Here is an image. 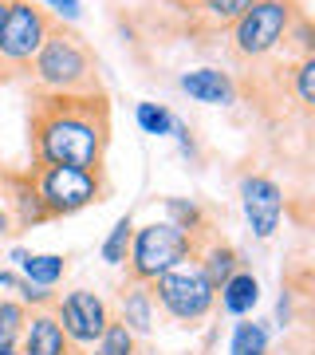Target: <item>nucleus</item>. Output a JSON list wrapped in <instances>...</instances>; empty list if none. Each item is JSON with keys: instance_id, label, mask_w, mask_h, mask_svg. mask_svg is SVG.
<instances>
[{"instance_id": "obj_33", "label": "nucleus", "mask_w": 315, "mask_h": 355, "mask_svg": "<svg viewBox=\"0 0 315 355\" xmlns=\"http://www.w3.org/2000/svg\"><path fill=\"white\" fill-rule=\"evenodd\" d=\"M71 355H79V352H71Z\"/></svg>"}, {"instance_id": "obj_11", "label": "nucleus", "mask_w": 315, "mask_h": 355, "mask_svg": "<svg viewBox=\"0 0 315 355\" xmlns=\"http://www.w3.org/2000/svg\"><path fill=\"white\" fill-rule=\"evenodd\" d=\"M177 87L186 91L193 103H205V107H233L237 103V79L221 71V67H193V71H181L177 76Z\"/></svg>"}, {"instance_id": "obj_6", "label": "nucleus", "mask_w": 315, "mask_h": 355, "mask_svg": "<svg viewBox=\"0 0 315 355\" xmlns=\"http://www.w3.org/2000/svg\"><path fill=\"white\" fill-rule=\"evenodd\" d=\"M55 16L36 0H8V12L0 24V79H12L16 71H28L36 60L39 44L48 40Z\"/></svg>"}, {"instance_id": "obj_2", "label": "nucleus", "mask_w": 315, "mask_h": 355, "mask_svg": "<svg viewBox=\"0 0 315 355\" xmlns=\"http://www.w3.org/2000/svg\"><path fill=\"white\" fill-rule=\"evenodd\" d=\"M28 76H32V91L39 95H107L91 44L63 20L51 24L36 60L28 64Z\"/></svg>"}, {"instance_id": "obj_24", "label": "nucleus", "mask_w": 315, "mask_h": 355, "mask_svg": "<svg viewBox=\"0 0 315 355\" xmlns=\"http://www.w3.org/2000/svg\"><path fill=\"white\" fill-rule=\"evenodd\" d=\"M134 119L146 135H170L174 130V114L165 111L162 103H138L134 107Z\"/></svg>"}, {"instance_id": "obj_9", "label": "nucleus", "mask_w": 315, "mask_h": 355, "mask_svg": "<svg viewBox=\"0 0 315 355\" xmlns=\"http://www.w3.org/2000/svg\"><path fill=\"white\" fill-rule=\"evenodd\" d=\"M240 205H244V217H249L252 233L268 241L280 229V214H284V193L272 178L264 174H244L240 178Z\"/></svg>"}, {"instance_id": "obj_32", "label": "nucleus", "mask_w": 315, "mask_h": 355, "mask_svg": "<svg viewBox=\"0 0 315 355\" xmlns=\"http://www.w3.org/2000/svg\"><path fill=\"white\" fill-rule=\"evenodd\" d=\"M4 12H8V0H0V24H4Z\"/></svg>"}, {"instance_id": "obj_22", "label": "nucleus", "mask_w": 315, "mask_h": 355, "mask_svg": "<svg viewBox=\"0 0 315 355\" xmlns=\"http://www.w3.org/2000/svg\"><path fill=\"white\" fill-rule=\"evenodd\" d=\"M291 79V91H296V103H300L303 111H312L315 107V55H303V60H296L288 71Z\"/></svg>"}, {"instance_id": "obj_8", "label": "nucleus", "mask_w": 315, "mask_h": 355, "mask_svg": "<svg viewBox=\"0 0 315 355\" xmlns=\"http://www.w3.org/2000/svg\"><path fill=\"white\" fill-rule=\"evenodd\" d=\"M51 312H55V320H60V328L71 347H91L102 336V328L111 324L107 300L91 288H75V292H67V296H55Z\"/></svg>"}, {"instance_id": "obj_10", "label": "nucleus", "mask_w": 315, "mask_h": 355, "mask_svg": "<svg viewBox=\"0 0 315 355\" xmlns=\"http://www.w3.org/2000/svg\"><path fill=\"white\" fill-rule=\"evenodd\" d=\"M0 202L12 217V233H24V229H36L48 221V209L39 202V190L28 170H0Z\"/></svg>"}, {"instance_id": "obj_3", "label": "nucleus", "mask_w": 315, "mask_h": 355, "mask_svg": "<svg viewBox=\"0 0 315 355\" xmlns=\"http://www.w3.org/2000/svg\"><path fill=\"white\" fill-rule=\"evenodd\" d=\"M197 253V241L186 237L177 225L170 221H150V225L134 229V237H130V253H126V280H134V284H150L158 280L162 272H170L174 265L189 261V257Z\"/></svg>"}, {"instance_id": "obj_28", "label": "nucleus", "mask_w": 315, "mask_h": 355, "mask_svg": "<svg viewBox=\"0 0 315 355\" xmlns=\"http://www.w3.org/2000/svg\"><path fill=\"white\" fill-rule=\"evenodd\" d=\"M20 284H24V280L16 277V272L0 268V304H4V300H20Z\"/></svg>"}, {"instance_id": "obj_26", "label": "nucleus", "mask_w": 315, "mask_h": 355, "mask_svg": "<svg viewBox=\"0 0 315 355\" xmlns=\"http://www.w3.org/2000/svg\"><path fill=\"white\" fill-rule=\"evenodd\" d=\"M36 4H44L55 20H63V24L79 20V0H36Z\"/></svg>"}, {"instance_id": "obj_25", "label": "nucleus", "mask_w": 315, "mask_h": 355, "mask_svg": "<svg viewBox=\"0 0 315 355\" xmlns=\"http://www.w3.org/2000/svg\"><path fill=\"white\" fill-rule=\"evenodd\" d=\"M24 320H28V308L20 300H4L0 304V336H8V340H20V331H24Z\"/></svg>"}, {"instance_id": "obj_21", "label": "nucleus", "mask_w": 315, "mask_h": 355, "mask_svg": "<svg viewBox=\"0 0 315 355\" xmlns=\"http://www.w3.org/2000/svg\"><path fill=\"white\" fill-rule=\"evenodd\" d=\"M130 237H134V217L123 214L114 221V229L107 233V241H102V261L107 265H123L126 253H130Z\"/></svg>"}, {"instance_id": "obj_15", "label": "nucleus", "mask_w": 315, "mask_h": 355, "mask_svg": "<svg viewBox=\"0 0 315 355\" xmlns=\"http://www.w3.org/2000/svg\"><path fill=\"white\" fill-rule=\"evenodd\" d=\"M193 261L201 265V272L209 277V284H213V288H221V284H225V280L233 277L237 268H244V261H240L237 249H233L228 241H221V237H213V233H209V237L197 245Z\"/></svg>"}, {"instance_id": "obj_17", "label": "nucleus", "mask_w": 315, "mask_h": 355, "mask_svg": "<svg viewBox=\"0 0 315 355\" xmlns=\"http://www.w3.org/2000/svg\"><path fill=\"white\" fill-rule=\"evenodd\" d=\"M8 261L24 268V280L28 284H39V288H55L67 272V257L60 253H28V249H12Z\"/></svg>"}, {"instance_id": "obj_23", "label": "nucleus", "mask_w": 315, "mask_h": 355, "mask_svg": "<svg viewBox=\"0 0 315 355\" xmlns=\"http://www.w3.org/2000/svg\"><path fill=\"white\" fill-rule=\"evenodd\" d=\"M284 48L296 51V60L315 55V28H312V16H307V12H300L296 20H291L288 36H284Z\"/></svg>"}, {"instance_id": "obj_13", "label": "nucleus", "mask_w": 315, "mask_h": 355, "mask_svg": "<svg viewBox=\"0 0 315 355\" xmlns=\"http://www.w3.org/2000/svg\"><path fill=\"white\" fill-rule=\"evenodd\" d=\"M256 0H201L186 20V32L197 40H213V36H225L228 28L237 24L240 16L249 12Z\"/></svg>"}, {"instance_id": "obj_7", "label": "nucleus", "mask_w": 315, "mask_h": 355, "mask_svg": "<svg viewBox=\"0 0 315 355\" xmlns=\"http://www.w3.org/2000/svg\"><path fill=\"white\" fill-rule=\"evenodd\" d=\"M28 174L36 182L39 202L48 209V221L79 214V209L102 202V193H107V178L91 174V170H71V166H28Z\"/></svg>"}, {"instance_id": "obj_27", "label": "nucleus", "mask_w": 315, "mask_h": 355, "mask_svg": "<svg viewBox=\"0 0 315 355\" xmlns=\"http://www.w3.org/2000/svg\"><path fill=\"white\" fill-rule=\"evenodd\" d=\"M170 135H177V142H181V154H186V158H197V139H193V130H189V123L174 119V130H170Z\"/></svg>"}, {"instance_id": "obj_12", "label": "nucleus", "mask_w": 315, "mask_h": 355, "mask_svg": "<svg viewBox=\"0 0 315 355\" xmlns=\"http://www.w3.org/2000/svg\"><path fill=\"white\" fill-rule=\"evenodd\" d=\"M75 347L67 343L60 320L51 308H36L28 312L24 331H20V355H71Z\"/></svg>"}, {"instance_id": "obj_20", "label": "nucleus", "mask_w": 315, "mask_h": 355, "mask_svg": "<svg viewBox=\"0 0 315 355\" xmlns=\"http://www.w3.org/2000/svg\"><path fill=\"white\" fill-rule=\"evenodd\" d=\"M228 355H268V328L256 320H240L233 328V347Z\"/></svg>"}, {"instance_id": "obj_31", "label": "nucleus", "mask_w": 315, "mask_h": 355, "mask_svg": "<svg viewBox=\"0 0 315 355\" xmlns=\"http://www.w3.org/2000/svg\"><path fill=\"white\" fill-rule=\"evenodd\" d=\"M170 4H174V8H189V12H193V8H197L201 0H170Z\"/></svg>"}, {"instance_id": "obj_18", "label": "nucleus", "mask_w": 315, "mask_h": 355, "mask_svg": "<svg viewBox=\"0 0 315 355\" xmlns=\"http://www.w3.org/2000/svg\"><path fill=\"white\" fill-rule=\"evenodd\" d=\"M165 221L177 225L186 237H193L197 245H201L205 237H209V229H213L209 225V214H205L193 198H165Z\"/></svg>"}, {"instance_id": "obj_16", "label": "nucleus", "mask_w": 315, "mask_h": 355, "mask_svg": "<svg viewBox=\"0 0 315 355\" xmlns=\"http://www.w3.org/2000/svg\"><path fill=\"white\" fill-rule=\"evenodd\" d=\"M256 300H260V280L252 277L249 268H237V272L217 288V304H221V312H228V316H249L252 308H256Z\"/></svg>"}, {"instance_id": "obj_29", "label": "nucleus", "mask_w": 315, "mask_h": 355, "mask_svg": "<svg viewBox=\"0 0 315 355\" xmlns=\"http://www.w3.org/2000/svg\"><path fill=\"white\" fill-rule=\"evenodd\" d=\"M0 355H20V340H8V336H0Z\"/></svg>"}, {"instance_id": "obj_19", "label": "nucleus", "mask_w": 315, "mask_h": 355, "mask_svg": "<svg viewBox=\"0 0 315 355\" xmlns=\"http://www.w3.org/2000/svg\"><path fill=\"white\" fill-rule=\"evenodd\" d=\"M87 355H138V336H130V328L111 316V324H107L102 336L87 347Z\"/></svg>"}, {"instance_id": "obj_5", "label": "nucleus", "mask_w": 315, "mask_h": 355, "mask_svg": "<svg viewBox=\"0 0 315 355\" xmlns=\"http://www.w3.org/2000/svg\"><path fill=\"white\" fill-rule=\"evenodd\" d=\"M150 292H154V304L162 308L170 320L186 324V328L201 324L217 308V288L209 284V277L201 272V265L193 257L174 265L170 272H162L158 280H150Z\"/></svg>"}, {"instance_id": "obj_4", "label": "nucleus", "mask_w": 315, "mask_h": 355, "mask_svg": "<svg viewBox=\"0 0 315 355\" xmlns=\"http://www.w3.org/2000/svg\"><path fill=\"white\" fill-rule=\"evenodd\" d=\"M303 8L296 0H256L249 12L240 16L237 24L228 28V48L237 60H268L272 51L284 48V36H288L291 20L300 16Z\"/></svg>"}, {"instance_id": "obj_30", "label": "nucleus", "mask_w": 315, "mask_h": 355, "mask_svg": "<svg viewBox=\"0 0 315 355\" xmlns=\"http://www.w3.org/2000/svg\"><path fill=\"white\" fill-rule=\"evenodd\" d=\"M4 233H12V217H8V209L0 202V237H4Z\"/></svg>"}, {"instance_id": "obj_1", "label": "nucleus", "mask_w": 315, "mask_h": 355, "mask_svg": "<svg viewBox=\"0 0 315 355\" xmlns=\"http://www.w3.org/2000/svg\"><path fill=\"white\" fill-rule=\"evenodd\" d=\"M111 146V99L107 95H39L28 107L32 166H71L102 174Z\"/></svg>"}, {"instance_id": "obj_14", "label": "nucleus", "mask_w": 315, "mask_h": 355, "mask_svg": "<svg viewBox=\"0 0 315 355\" xmlns=\"http://www.w3.org/2000/svg\"><path fill=\"white\" fill-rule=\"evenodd\" d=\"M118 324L130 328V336H150L154 324H158V304H154L150 284H134L126 280L123 292H118Z\"/></svg>"}]
</instances>
